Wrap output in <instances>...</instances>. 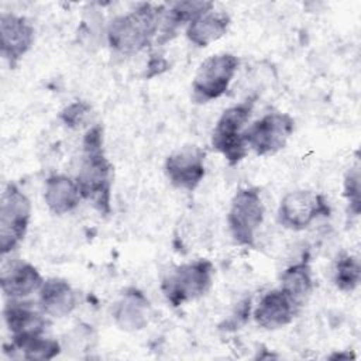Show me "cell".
Masks as SVG:
<instances>
[{"label": "cell", "instance_id": "8fae6325", "mask_svg": "<svg viewBox=\"0 0 361 361\" xmlns=\"http://www.w3.org/2000/svg\"><path fill=\"white\" fill-rule=\"evenodd\" d=\"M34 34V27L25 17L13 13H1V55L11 68H16L20 59L31 49Z\"/></svg>", "mask_w": 361, "mask_h": 361}, {"label": "cell", "instance_id": "44dd1931", "mask_svg": "<svg viewBox=\"0 0 361 361\" xmlns=\"http://www.w3.org/2000/svg\"><path fill=\"white\" fill-rule=\"evenodd\" d=\"M298 306H302L313 290L312 268L303 258L302 261L288 267L281 275L279 286Z\"/></svg>", "mask_w": 361, "mask_h": 361}, {"label": "cell", "instance_id": "e0dca14e", "mask_svg": "<svg viewBox=\"0 0 361 361\" xmlns=\"http://www.w3.org/2000/svg\"><path fill=\"white\" fill-rule=\"evenodd\" d=\"M44 200L54 214L62 216L78 207L82 195L75 179L66 175H51L45 180Z\"/></svg>", "mask_w": 361, "mask_h": 361}, {"label": "cell", "instance_id": "7402d4cb", "mask_svg": "<svg viewBox=\"0 0 361 361\" xmlns=\"http://www.w3.org/2000/svg\"><path fill=\"white\" fill-rule=\"evenodd\" d=\"M361 278V267L358 259L351 254H341L336 261L334 283L343 292L354 290Z\"/></svg>", "mask_w": 361, "mask_h": 361}, {"label": "cell", "instance_id": "4fadbf2b", "mask_svg": "<svg viewBox=\"0 0 361 361\" xmlns=\"http://www.w3.org/2000/svg\"><path fill=\"white\" fill-rule=\"evenodd\" d=\"M44 279L38 269L30 262L16 259L3 265L0 272V286L6 298L24 299L38 292Z\"/></svg>", "mask_w": 361, "mask_h": 361}, {"label": "cell", "instance_id": "6da1fadb", "mask_svg": "<svg viewBox=\"0 0 361 361\" xmlns=\"http://www.w3.org/2000/svg\"><path fill=\"white\" fill-rule=\"evenodd\" d=\"M82 159L75 178L82 199L87 200L99 213L110 214L113 186V165L103 151V128L90 127L82 141Z\"/></svg>", "mask_w": 361, "mask_h": 361}, {"label": "cell", "instance_id": "2e32d148", "mask_svg": "<svg viewBox=\"0 0 361 361\" xmlns=\"http://www.w3.org/2000/svg\"><path fill=\"white\" fill-rule=\"evenodd\" d=\"M38 293L39 309L55 319L69 316L78 305V295L65 279L49 278L44 281Z\"/></svg>", "mask_w": 361, "mask_h": 361}, {"label": "cell", "instance_id": "277c9868", "mask_svg": "<svg viewBox=\"0 0 361 361\" xmlns=\"http://www.w3.org/2000/svg\"><path fill=\"white\" fill-rule=\"evenodd\" d=\"M252 107L254 97L227 107L213 128L212 147L220 152L231 166L241 162L248 154L244 131L251 117Z\"/></svg>", "mask_w": 361, "mask_h": 361}, {"label": "cell", "instance_id": "d4e9b609", "mask_svg": "<svg viewBox=\"0 0 361 361\" xmlns=\"http://www.w3.org/2000/svg\"><path fill=\"white\" fill-rule=\"evenodd\" d=\"M168 68V62L159 56V55H152L149 62H148V73H147V78H152V76H157L159 73H162L164 71H166Z\"/></svg>", "mask_w": 361, "mask_h": 361}, {"label": "cell", "instance_id": "9c48e42d", "mask_svg": "<svg viewBox=\"0 0 361 361\" xmlns=\"http://www.w3.org/2000/svg\"><path fill=\"white\" fill-rule=\"evenodd\" d=\"M329 214L330 207L322 193L300 189L282 197L278 209V221L285 228L300 231L319 217H327Z\"/></svg>", "mask_w": 361, "mask_h": 361}, {"label": "cell", "instance_id": "7a4b0ae2", "mask_svg": "<svg viewBox=\"0 0 361 361\" xmlns=\"http://www.w3.org/2000/svg\"><path fill=\"white\" fill-rule=\"evenodd\" d=\"M164 6L141 3L134 10L117 16L107 27L109 45L123 54L134 55L151 45L159 32Z\"/></svg>", "mask_w": 361, "mask_h": 361}, {"label": "cell", "instance_id": "ba28073f", "mask_svg": "<svg viewBox=\"0 0 361 361\" xmlns=\"http://www.w3.org/2000/svg\"><path fill=\"white\" fill-rule=\"evenodd\" d=\"M293 128L295 120L288 113H268L245 128L244 140L257 155H274L286 145Z\"/></svg>", "mask_w": 361, "mask_h": 361}, {"label": "cell", "instance_id": "ac0fdd59", "mask_svg": "<svg viewBox=\"0 0 361 361\" xmlns=\"http://www.w3.org/2000/svg\"><path fill=\"white\" fill-rule=\"evenodd\" d=\"M230 16L224 11H207L196 17L186 27V38L196 47H207L226 35Z\"/></svg>", "mask_w": 361, "mask_h": 361}, {"label": "cell", "instance_id": "9a60e30c", "mask_svg": "<svg viewBox=\"0 0 361 361\" xmlns=\"http://www.w3.org/2000/svg\"><path fill=\"white\" fill-rule=\"evenodd\" d=\"M44 316L42 310H35L30 302L23 299H8L3 309V317L11 337L44 333L48 324Z\"/></svg>", "mask_w": 361, "mask_h": 361}, {"label": "cell", "instance_id": "cb8c5ba5", "mask_svg": "<svg viewBox=\"0 0 361 361\" xmlns=\"http://www.w3.org/2000/svg\"><path fill=\"white\" fill-rule=\"evenodd\" d=\"M90 111V104L82 100H76L72 102L71 104H68L61 113H59V118L62 120V123L69 127V128H79V126L85 121L86 116Z\"/></svg>", "mask_w": 361, "mask_h": 361}, {"label": "cell", "instance_id": "7c38bea8", "mask_svg": "<svg viewBox=\"0 0 361 361\" xmlns=\"http://www.w3.org/2000/svg\"><path fill=\"white\" fill-rule=\"evenodd\" d=\"M299 306L281 289L268 290L254 310L255 323L265 330H276L289 324Z\"/></svg>", "mask_w": 361, "mask_h": 361}, {"label": "cell", "instance_id": "603a6c76", "mask_svg": "<svg viewBox=\"0 0 361 361\" xmlns=\"http://www.w3.org/2000/svg\"><path fill=\"white\" fill-rule=\"evenodd\" d=\"M344 196L348 202L350 210L354 214L360 213L361 197H360V171L358 166L350 168L344 178Z\"/></svg>", "mask_w": 361, "mask_h": 361}, {"label": "cell", "instance_id": "ffe728a7", "mask_svg": "<svg viewBox=\"0 0 361 361\" xmlns=\"http://www.w3.org/2000/svg\"><path fill=\"white\" fill-rule=\"evenodd\" d=\"M10 357H20L24 360H52L61 351V344L49 337L41 334H30L21 337H11L8 345H4Z\"/></svg>", "mask_w": 361, "mask_h": 361}, {"label": "cell", "instance_id": "5b68a950", "mask_svg": "<svg viewBox=\"0 0 361 361\" xmlns=\"http://www.w3.org/2000/svg\"><path fill=\"white\" fill-rule=\"evenodd\" d=\"M264 221V203L259 189L241 188L235 192L227 214V224L233 240L243 247L255 245V234Z\"/></svg>", "mask_w": 361, "mask_h": 361}, {"label": "cell", "instance_id": "3957f363", "mask_svg": "<svg viewBox=\"0 0 361 361\" xmlns=\"http://www.w3.org/2000/svg\"><path fill=\"white\" fill-rule=\"evenodd\" d=\"M214 267L209 259L199 258L175 267L162 281L161 290L175 307L204 296L212 288Z\"/></svg>", "mask_w": 361, "mask_h": 361}, {"label": "cell", "instance_id": "52a82bcc", "mask_svg": "<svg viewBox=\"0 0 361 361\" xmlns=\"http://www.w3.org/2000/svg\"><path fill=\"white\" fill-rule=\"evenodd\" d=\"M238 65V58L227 52L206 58L192 82L193 102L203 104L221 97L227 92Z\"/></svg>", "mask_w": 361, "mask_h": 361}, {"label": "cell", "instance_id": "30bf717a", "mask_svg": "<svg viewBox=\"0 0 361 361\" xmlns=\"http://www.w3.org/2000/svg\"><path fill=\"white\" fill-rule=\"evenodd\" d=\"M206 151L197 145H185L165 159V173L171 185L188 192L195 190L204 178Z\"/></svg>", "mask_w": 361, "mask_h": 361}, {"label": "cell", "instance_id": "5bb4252c", "mask_svg": "<svg viewBox=\"0 0 361 361\" xmlns=\"http://www.w3.org/2000/svg\"><path fill=\"white\" fill-rule=\"evenodd\" d=\"M113 317L124 331L142 330L151 317V303L140 289L127 288L114 305Z\"/></svg>", "mask_w": 361, "mask_h": 361}, {"label": "cell", "instance_id": "d6986e66", "mask_svg": "<svg viewBox=\"0 0 361 361\" xmlns=\"http://www.w3.org/2000/svg\"><path fill=\"white\" fill-rule=\"evenodd\" d=\"M210 10H213V3L204 0L178 1L169 6V8H164L159 27V44L171 39L172 35H175L176 30L185 23L189 24L196 17Z\"/></svg>", "mask_w": 361, "mask_h": 361}, {"label": "cell", "instance_id": "8992f818", "mask_svg": "<svg viewBox=\"0 0 361 361\" xmlns=\"http://www.w3.org/2000/svg\"><path fill=\"white\" fill-rule=\"evenodd\" d=\"M31 219V202L16 183H7L0 200V251L11 252L25 237Z\"/></svg>", "mask_w": 361, "mask_h": 361}]
</instances>
